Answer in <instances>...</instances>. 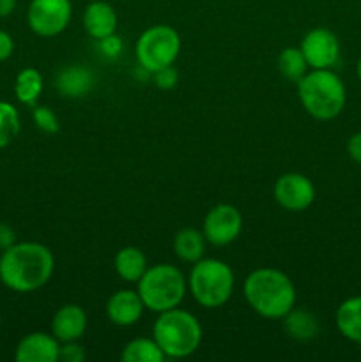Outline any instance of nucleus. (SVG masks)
Returning <instances> with one entry per match:
<instances>
[{"label": "nucleus", "instance_id": "obj_9", "mask_svg": "<svg viewBox=\"0 0 361 362\" xmlns=\"http://www.w3.org/2000/svg\"><path fill=\"white\" fill-rule=\"evenodd\" d=\"M243 230V216L237 207L230 204H219L207 212L204 219L205 239L212 246H229L239 237Z\"/></svg>", "mask_w": 361, "mask_h": 362}, {"label": "nucleus", "instance_id": "obj_33", "mask_svg": "<svg viewBox=\"0 0 361 362\" xmlns=\"http://www.w3.org/2000/svg\"><path fill=\"white\" fill-rule=\"evenodd\" d=\"M356 74H357V78H360V80H361V57H360V60H357V66H356Z\"/></svg>", "mask_w": 361, "mask_h": 362}, {"label": "nucleus", "instance_id": "obj_18", "mask_svg": "<svg viewBox=\"0 0 361 362\" xmlns=\"http://www.w3.org/2000/svg\"><path fill=\"white\" fill-rule=\"evenodd\" d=\"M113 267L117 276L127 283H138L147 271V258L138 247L126 246L117 251L113 258Z\"/></svg>", "mask_w": 361, "mask_h": 362}, {"label": "nucleus", "instance_id": "obj_16", "mask_svg": "<svg viewBox=\"0 0 361 362\" xmlns=\"http://www.w3.org/2000/svg\"><path fill=\"white\" fill-rule=\"evenodd\" d=\"M96 76L84 66L66 67L57 76V90L66 98H84L92 90Z\"/></svg>", "mask_w": 361, "mask_h": 362}, {"label": "nucleus", "instance_id": "obj_3", "mask_svg": "<svg viewBox=\"0 0 361 362\" xmlns=\"http://www.w3.org/2000/svg\"><path fill=\"white\" fill-rule=\"evenodd\" d=\"M297 94L304 112L317 120L336 119L347 103L343 81L331 69H311L297 81Z\"/></svg>", "mask_w": 361, "mask_h": 362}, {"label": "nucleus", "instance_id": "obj_5", "mask_svg": "<svg viewBox=\"0 0 361 362\" xmlns=\"http://www.w3.org/2000/svg\"><path fill=\"white\" fill-rule=\"evenodd\" d=\"M188 281L180 269L170 264H156L138 281V296L145 310L154 313L179 308L186 296Z\"/></svg>", "mask_w": 361, "mask_h": 362}, {"label": "nucleus", "instance_id": "obj_31", "mask_svg": "<svg viewBox=\"0 0 361 362\" xmlns=\"http://www.w3.org/2000/svg\"><path fill=\"white\" fill-rule=\"evenodd\" d=\"M13 49H14L13 37H11L7 32L0 30V62L9 59V57L13 55Z\"/></svg>", "mask_w": 361, "mask_h": 362}, {"label": "nucleus", "instance_id": "obj_28", "mask_svg": "<svg viewBox=\"0 0 361 362\" xmlns=\"http://www.w3.org/2000/svg\"><path fill=\"white\" fill-rule=\"evenodd\" d=\"M120 46H122V42H120V39L117 37L115 34L108 35V37L101 39L99 41V48H101V52L105 53L106 57H117L120 53Z\"/></svg>", "mask_w": 361, "mask_h": 362}, {"label": "nucleus", "instance_id": "obj_12", "mask_svg": "<svg viewBox=\"0 0 361 362\" xmlns=\"http://www.w3.org/2000/svg\"><path fill=\"white\" fill-rule=\"evenodd\" d=\"M144 303L138 292L133 290H117L106 303V315L112 324L119 327H131L144 315Z\"/></svg>", "mask_w": 361, "mask_h": 362}, {"label": "nucleus", "instance_id": "obj_21", "mask_svg": "<svg viewBox=\"0 0 361 362\" xmlns=\"http://www.w3.org/2000/svg\"><path fill=\"white\" fill-rule=\"evenodd\" d=\"M165 357L154 338L131 339L120 354V359L124 362H163Z\"/></svg>", "mask_w": 361, "mask_h": 362}, {"label": "nucleus", "instance_id": "obj_27", "mask_svg": "<svg viewBox=\"0 0 361 362\" xmlns=\"http://www.w3.org/2000/svg\"><path fill=\"white\" fill-rule=\"evenodd\" d=\"M59 361L62 362H84L85 350L78 341H66L59 349Z\"/></svg>", "mask_w": 361, "mask_h": 362}, {"label": "nucleus", "instance_id": "obj_26", "mask_svg": "<svg viewBox=\"0 0 361 362\" xmlns=\"http://www.w3.org/2000/svg\"><path fill=\"white\" fill-rule=\"evenodd\" d=\"M152 76H154V83L158 85L159 88H163V90H170V88L176 87L177 81H179L177 69L172 66L154 71V73H152Z\"/></svg>", "mask_w": 361, "mask_h": 362}, {"label": "nucleus", "instance_id": "obj_13", "mask_svg": "<svg viewBox=\"0 0 361 362\" xmlns=\"http://www.w3.org/2000/svg\"><path fill=\"white\" fill-rule=\"evenodd\" d=\"M59 349V339L55 336L32 332L18 343L14 359L18 362H57Z\"/></svg>", "mask_w": 361, "mask_h": 362}, {"label": "nucleus", "instance_id": "obj_11", "mask_svg": "<svg viewBox=\"0 0 361 362\" xmlns=\"http://www.w3.org/2000/svg\"><path fill=\"white\" fill-rule=\"evenodd\" d=\"M299 48L311 69H331L340 59V41L329 28H311Z\"/></svg>", "mask_w": 361, "mask_h": 362}, {"label": "nucleus", "instance_id": "obj_22", "mask_svg": "<svg viewBox=\"0 0 361 362\" xmlns=\"http://www.w3.org/2000/svg\"><path fill=\"white\" fill-rule=\"evenodd\" d=\"M14 92H16V98L23 105L35 106V101H38V98L42 92L41 73L38 69H34V67H25V69H21L16 76Z\"/></svg>", "mask_w": 361, "mask_h": 362}, {"label": "nucleus", "instance_id": "obj_19", "mask_svg": "<svg viewBox=\"0 0 361 362\" xmlns=\"http://www.w3.org/2000/svg\"><path fill=\"white\" fill-rule=\"evenodd\" d=\"M205 246H207V239H205L204 232L197 228L179 230L176 233V239H173V253L177 255V258L188 262V264L202 260Z\"/></svg>", "mask_w": 361, "mask_h": 362}, {"label": "nucleus", "instance_id": "obj_1", "mask_svg": "<svg viewBox=\"0 0 361 362\" xmlns=\"http://www.w3.org/2000/svg\"><path fill=\"white\" fill-rule=\"evenodd\" d=\"M55 258L39 243H20L0 257V279L7 288L20 293L35 292L53 276Z\"/></svg>", "mask_w": 361, "mask_h": 362}, {"label": "nucleus", "instance_id": "obj_23", "mask_svg": "<svg viewBox=\"0 0 361 362\" xmlns=\"http://www.w3.org/2000/svg\"><path fill=\"white\" fill-rule=\"evenodd\" d=\"M308 62L301 48H285L278 57V69L289 81H299L308 73Z\"/></svg>", "mask_w": 361, "mask_h": 362}, {"label": "nucleus", "instance_id": "obj_30", "mask_svg": "<svg viewBox=\"0 0 361 362\" xmlns=\"http://www.w3.org/2000/svg\"><path fill=\"white\" fill-rule=\"evenodd\" d=\"M347 154L350 156L354 163L361 165V133L353 134L347 141Z\"/></svg>", "mask_w": 361, "mask_h": 362}, {"label": "nucleus", "instance_id": "obj_20", "mask_svg": "<svg viewBox=\"0 0 361 362\" xmlns=\"http://www.w3.org/2000/svg\"><path fill=\"white\" fill-rule=\"evenodd\" d=\"M285 320V331L290 338L297 339V341H310L317 336L319 332V322L311 313L304 310H290L289 313L283 317Z\"/></svg>", "mask_w": 361, "mask_h": 362}, {"label": "nucleus", "instance_id": "obj_25", "mask_svg": "<svg viewBox=\"0 0 361 362\" xmlns=\"http://www.w3.org/2000/svg\"><path fill=\"white\" fill-rule=\"evenodd\" d=\"M34 122L42 133L46 134H55L60 129V122L57 119L55 113L48 108V106H34Z\"/></svg>", "mask_w": 361, "mask_h": 362}, {"label": "nucleus", "instance_id": "obj_24", "mask_svg": "<svg viewBox=\"0 0 361 362\" xmlns=\"http://www.w3.org/2000/svg\"><path fill=\"white\" fill-rule=\"evenodd\" d=\"M20 133V115L11 103L0 101V148L7 147Z\"/></svg>", "mask_w": 361, "mask_h": 362}, {"label": "nucleus", "instance_id": "obj_2", "mask_svg": "<svg viewBox=\"0 0 361 362\" xmlns=\"http://www.w3.org/2000/svg\"><path fill=\"white\" fill-rule=\"evenodd\" d=\"M248 306L260 317L280 320L296 304V286L285 272L262 267L250 272L243 283Z\"/></svg>", "mask_w": 361, "mask_h": 362}, {"label": "nucleus", "instance_id": "obj_14", "mask_svg": "<svg viewBox=\"0 0 361 362\" xmlns=\"http://www.w3.org/2000/svg\"><path fill=\"white\" fill-rule=\"evenodd\" d=\"M117 13L108 2L96 0L91 2L84 11V28L92 39L101 41L117 30Z\"/></svg>", "mask_w": 361, "mask_h": 362}, {"label": "nucleus", "instance_id": "obj_29", "mask_svg": "<svg viewBox=\"0 0 361 362\" xmlns=\"http://www.w3.org/2000/svg\"><path fill=\"white\" fill-rule=\"evenodd\" d=\"M16 244V235H14V230L11 228L6 223H0V251L9 250L11 246Z\"/></svg>", "mask_w": 361, "mask_h": 362}, {"label": "nucleus", "instance_id": "obj_34", "mask_svg": "<svg viewBox=\"0 0 361 362\" xmlns=\"http://www.w3.org/2000/svg\"><path fill=\"white\" fill-rule=\"evenodd\" d=\"M0 322H2V317H0Z\"/></svg>", "mask_w": 361, "mask_h": 362}, {"label": "nucleus", "instance_id": "obj_10", "mask_svg": "<svg viewBox=\"0 0 361 362\" xmlns=\"http://www.w3.org/2000/svg\"><path fill=\"white\" fill-rule=\"evenodd\" d=\"M275 200L290 212H303L314 204L315 186L306 175L296 172L283 173L275 182Z\"/></svg>", "mask_w": 361, "mask_h": 362}, {"label": "nucleus", "instance_id": "obj_32", "mask_svg": "<svg viewBox=\"0 0 361 362\" xmlns=\"http://www.w3.org/2000/svg\"><path fill=\"white\" fill-rule=\"evenodd\" d=\"M18 0H0V18H6L14 13Z\"/></svg>", "mask_w": 361, "mask_h": 362}, {"label": "nucleus", "instance_id": "obj_7", "mask_svg": "<svg viewBox=\"0 0 361 362\" xmlns=\"http://www.w3.org/2000/svg\"><path fill=\"white\" fill-rule=\"evenodd\" d=\"M138 64L147 73L173 66L180 53V35L168 25H154L147 28L137 41Z\"/></svg>", "mask_w": 361, "mask_h": 362}, {"label": "nucleus", "instance_id": "obj_6", "mask_svg": "<svg viewBox=\"0 0 361 362\" xmlns=\"http://www.w3.org/2000/svg\"><path fill=\"white\" fill-rule=\"evenodd\" d=\"M234 272L218 258H202L195 262L188 278V290L193 299L207 310L222 308L234 292Z\"/></svg>", "mask_w": 361, "mask_h": 362}, {"label": "nucleus", "instance_id": "obj_15", "mask_svg": "<svg viewBox=\"0 0 361 362\" xmlns=\"http://www.w3.org/2000/svg\"><path fill=\"white\" fill-rule=\"evenodd\" d=\"M87 329V315L76 304L60 308L52 320V332L59 343L78 341Z\"/></svg>", "mask_w": 361, "mask_h": 362}, {"label": "nucleus", "instance_id": "obj_17", "mask_svg": "<svg viewBox=\"0 0 361 362\" xmlns=\"http://www.w3.org/2000/svg\"><path fill=\"white\" fill-rule=\"evenodd\" d=\"M335 322L343 338L361 345V296L343 300L336 310Z\"/></svg>", "mask_w": 361, "mask_h": 362}, {"label": "nucleus", "instance_id": "obj_4", "mask_svg": "<svg viewBox=\"0 0 361 362\" xmlns=\"http://www.w3.org/2000/svg\"><path fill=\"white\" fill-rule=\"evenodd\" d=\"M152 338L166 357L184 359L198 350L202 343V325L190 311L173 310L159 313L152 327Z\"/></svg>", "mask_w": 361, "mask_h": 362}, {"label": "nucleus", "instance_id": "obj_8", "mask_svg": "<svg viewBox=\"0 0 361 362\" xmlns=\"http://www.w3.org/2000/svg\"><path fill=\"white\" fill-rule=\"evenodd\" d=\"M71 16V0H32L28 4V27L41 37H55L62 34L69 25Z\"/></svg>", "mask_w": 361, "mask_h": 362}]
</instances>
